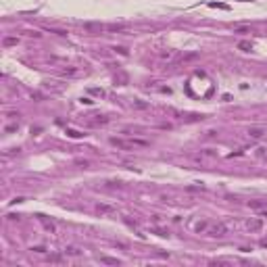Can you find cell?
<instances>
[{"label":"cell","mask_w":267,"mask_h":267,"mask_svg":"<svg viewBox=\"0 0 267 267\" xmlns=\"http://www.w3.org/2000/svg\"><path fill=\"white\" fill-rule=\"evenodd\" d=\"M205 234L211 236V238H223V236L228 234V228H225L223 223H213V225H209V230H207Z\"/></svg>","instance_id":"6da1fadb"},{"label":"cell","mask_w":267,"mask_h":267,"mask_svg":"<svg viewBox=\"0 0 267 267\" xmlns=\"http://www.w3.org/2000/svg\"><path fill=\"white\" fill-rule=\"evenodd\" d=\"M105 29L111 34H125L130 31V23H109V25H105Z\"/></svg>","instance_id":"7a4b0ae2"},{"label":"cell","mask_w":267,"mask_h":267,"mask_svg":"<svg viewBox=\"0 0 267 267\" xmlns=\"http://www.w3.org/2000/svg\"><path fill=\"white\" fill-rule=\"evenodd\" d=\"M113 146H117V148H121V150H132L134 148V144H132V140H121V138H111L109 140Z\"/></svg>","instance_id":"3957f363"},{"label":"cell","mask_w":267,"mask_h":267,"mask_svg":"<svg viewBox=\"0 0 267 267\" xmlns=\"http://www.w3.org/2000/svg\"><path fill=\"white\" fill-rule=\"evenodd\" d=\"M246 228H248V232H261L263 230V217H255V219H251L246 223Z\"/></svg>","instance_id":"277c9868"},{"label":"cell","mask_w":267,"mask_h":267,"mask_svg":"<svg viewBox=\"0 0 267 267\" xmlns=\"http://www.w3.org/2000/svg\"><path fill=\"white\" fill-rule=\"evenodd\" d=\"M96 211H98L100 215H113V213H115V209H113L111 205H105V203H98V205H96Z\"/></svg>","instance_id":"5b68a950"},{"label":"cell","mask_w":267,"mask_h":267,"mask_svg":"<svg viewBox=\"0 0 267 267\" xmlns=\"http://www.w3.org/2000/svg\"><path fill=\"white\" fill-rule=\"evenodd\" d=\"M84 29L86 31H96V34H100L105 29V25H100V23H84Z\"/></svg>","instance_id":"8992f818"},{"label":"cell","mask_w":267,"mask_h":267,"mask_svg":"<svg viewBox=\"0 0 267 267\" xmlns=\"http://www.w3.org/2000/svg\"><path fill=\"white\" fill-rule=\"evenodd\" d=\"M38 219L42 221V225H44V228H46L48 232H50V234H54V232H57V225H54L52 221H48V219H46V217H44V215H40V217H38Z\"/></svg>","instance_id":"52a82bcc"},{"label":"cell","mask_w":267,"mask_h":267,"mask_svg":"<svg viewBox=\"0 0 267 267\" xmlns=\"http://www.w3.org/2000/svg\"><path fill=\"white\" fill-rule=\"evenodd\" d=\"M263 134H265V130H263V127H251V130H248V136H251V138H255V140L263 138Z\"/></svg>","instance_id":"ba28073f"},{"label":"cell","mask_w":267,"mask_h":267,"mask_svg":"<svg viewBox=\"0 0 267 267\" xmlns=\"http://www.w3.org/2000/svg\"><path fill=\"white\" fill-rule=\"evenodd\" d=\"M63 253H65L67 257H79V255H82V248H77V246H67Z\"/></svg>","instance_id":"9c48e42d"},{"label":"cell","mask_w":267,"mask_h":267,"mask_svg":"<svg viewBox=\"0 0 267 267\" xmlns=\"http://www.w3.org/2000/svg\"><path fill=\"white\" fill-rule=\"evenodd\" d=\"M77 73H79V69H75V67H67L61 71V75H65V77H75Z\"/></svg>","instance_id":"30bf717a"},{"label":"cell","mask_w":267,"mask_h":267,"mask_svg":"<svg viewBox=\"0 0 267 267\" xmlns=\"http://www.w3.org/2000/svg\"><path fill=\"white\" fill-rule=\"evenodd\" d=\"M65 257H67V255H65ZM65 257H63V255H46V261H48V263H63Z\"/></svg>","instance_id":"8fae6325"},{"label":"cell","mask_w":267,"mask_h":267,"mask_svg":"<svg viewBox=\"0 0 267 267\" xmlns=\"http://www.w3.org/2000/svg\"><path fill=\"white\" fill-rule=\"evenodd\" d=\"M207 230H209V223L207 221H198L196 225H194V232H196V234H205Z\"/></svg>","instance_id":"7c38bea8"},{"label":"cell","mask_w":267,"mask_h":267,"mask_svg":"<svg viewBox=\"0 0 267 267\" xmlns=\"http://www.w3.org/2000/svg\"><path fill=\"white\" fill-rule=\"evenodd\" d=\"M251 25H236L234 27V34H251Z\"/></svg>","instance_id":"4fadbf2b"},{"label":"cell","mask_w":267,"mask_h":267,"mask_svg":"<svg viewBox=\"0 0 267 267\" xmlns=\"http://www.w3.org/2000/svg\"><path fill=\"white\" fill-rule=\"evenodd\" d=\"M107 121H109V119L100 115L98 119H92V121H90V125H94V127H96V125H105V123H107Z\"/></svg>","instance_id":"5bb4252c"},{"label":"cell","mask_w":267,"mask_h":267,"mask_svg":"<svg viewBox=\"0 0 267 267\" xmlns=\"http://www.w3.org/2000/svg\"><path fill=\"white\" fill-rule=\"evenodd\" d=\"M100 261L107 263V265H119V263H121L119 259H111V257H100Z\"/></svg>","instance_id":"9a60e30c"},{"label":"cell","mask_w":267,"mask_h":267,"mask_svg":"<svg viewBox=\"0 0 267 267\" xmlns=\"http://www.w3.org/2000/svg\"><path fill=\"white\" fill-rule=\"evenodd\" d=\"M263 205H265V200H251V203H248L251 209H261Z\"/></svg>","instance_id":"2e32d148"},{"label":"cell","mask_w":267,"mask_h":267,"mask_svg":"<svg viewBox=\"0 0 267 267\" xmlns=\"http://www.w3.org/2000/svg\"><path fill=\"white\" fill-rule=\"evenodd\" d=\"M238 48H240V50H251V42L242 40V42H238Z\"/></svg>","instance_id":"e0dca14e"},{"label":"cell","mask_w":267,"mask_h":267,"mask_svg":"<svg viewBox=\"0 0 267 267\" xmlns=\"http://www.w3.org/2000/svg\"><path fill=\"white\" fill-rule=\"evenodd\" d=\"M46 29L50 31V34H57V36H67V31H65V29H54V27H46Z\"/></svg>","instance_id":"ac0fdd59"},{"label":"cell","mask_w":267,"mask_h":267,"mask_svg":"<svg viewBox=\"0 0 267 267\" xmlns=\"http://www.w3.org/2000/svg\"><path fill=\"white\" fill-rule=\"evenodd\" d=\"M113 50H115V52H119V54H123V57H127V48H123V46H115Z\"/></svg>","instance_id":"d6986e66"},{"label":"cell","mask_w":267,"mask_h":267,"mask_svg":"<svg viewBox=\"0 0 267 267\" xmlns=\"http://www.w3.org/2000/svg\"><path fill=\"white\" fill-rule=\"evenodd\" d=\"M17 42H19L17 38H4V46H15Z\"/></svg>","instance_id":"ffe728a7"},{"label":"cell","mask_w":267,"mask_h":267,"mask_svg":"<svg viewBox=\"0 0 267 267\" xmlns=\"http://www.w3.org/2000/svg\"><path fill=\"white\" fill-rule=\"evenodd\" d=\"M31 253H36V255H44L46 248H44V246H31Z\"/></svg>","instance_id":"44dd1931"},{"label":"cell","mask_w":267,"mask_h":267,"mask_svg":"<svg viewBox=\"0 0 267 267\" xmlns=\"http://www.w3.org/2000/svg\"><path fill=\"white\" fill-rule=\"evenodd\" d=\"M67 134L71 136V138H82L84 134H79V132H75V130H67Z\"/></svg>","instance_id":"7402d4cb"},{"label":"cell","mask_w":267,"mask_h":267,"mask_svg":"<svg viewBox=\"0 0 267 267\" xmlns=\"http://www.w3.org/2000/svg\"><path fill=\"white\" fill-rule=\"evenodd\" d=\"M173 57V50H167V52H161V59H171Z\"/></svg>","instance_id":"603a6c76"},{"label":"cell","mask_w":267,"mask_h":267,"mask_svg":"<svg viewBox=\"0 0 267 267\" xmlns=\"http://www.w3.org/2000/svg\"><path fill=\"white\" fill-rule=\"evenodd\" d=\"M259 244H261V246H263V248H267V238H263V240H261V242H259Z\"/></svg>","instance_id":"cb8c5ba5"},{"label":"cell","mask_w":267,"mask_h":267,"mask_svg":"<svg viewBox=\"0 0 267 267\" xmlns=\"http://www.w3.org/2000/svg\"><path fill=\"white\" fill-rule=\"evenodd\" d=\"M259 217H267V213H265V211H263V213H259Z\"/></svg>","instance_id":"d4e9b609"}]
</instances>
